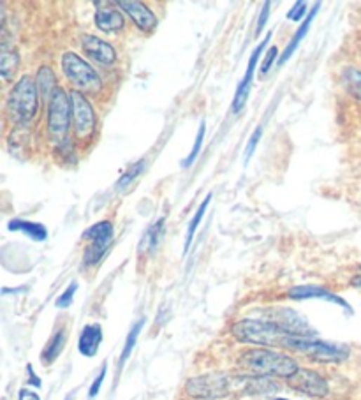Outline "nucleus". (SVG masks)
Returning a JSON list of instances; mask_svg holds the SVG:
<instances>
[{"label": "nucleus", "mask_w": 361, "mask_h": 400, "mask_svg": "<svg viewBox=\"0 0 361 400\" xmlns=\"http://www.w3.org/2000/svg\"><path fill=\"white\" fill-rule=\"evenodd\" d=\"M238 363L245 370L252 372L254 375H263V378L277 375V378L289 379L300 368L294 358L270 349V347H254V349L245 351L239 356Z\"/></svg>", "instance_id": "f257e3e1"}, {"label": "nucleus", "mask_w": 361, "mask_h": 400, "mask_svg": "<svg viewBox=\"0 0 361 400\" xmlns=\"http://www.w3.org/2000/svg\"><path fill=\"white\" fill-rule=\"evenodd\" d=\"M231 332L239 342L263 347H286L287 337H291L289 333L284 332L280 326L268 319H242L232 325Z\"/></svg>", "instance_id": "f03ea898"}, {"label": "nucleus", "mask_w": 361, "mask_h": 400, "mask_svg": "<svg viewBox=\"0 0 361 400\" xmlns=\"http://www.w3.org/2000/svg\"><path fill=\"white\" fill-rule=\"evenodd\" d=\"M37 90L36 82L30 76H23L16 82L6 101V111L13 124L27 125L37 111Z\"/></svg>", "instance_id": "7ed1b4c3"}, {"label": "nucleus", "mask_w": 361, "mask_h": 400, "mask_svg": "<svg viewBox=\"0 0 361 400\" xmlns=\"http://www.w3.org/2000/svg\"><path fill=\"white\" fill-rule=\"evenodd\" d=\"M62 72L65 78L74 85V89L81 93H90L96 96L103 89L100 76L88 62L83 60L74 51H65L60 58Z\"/></svg>", "instance_id": "20e7f679"}, {"label": "nucleus", "mask_w": 361, "mask_h": 400, "mask_svg": "<svg viewBox=\"0 0 361 400\" xmlns=\"http://www.w3.org/2000/svg\"><path fill=\"white\" fill-rule=\"evenodd\" d=\"M286 347L298 351V353L307 354L312 360L319 363H339L349 356V347L340 346V344L324 342L315 337H287Z\"/></svg>", "instance_id": "39448f33"}, {"label": "nucleus", "mask_w": 361, "mask_h": 400, "mask_svg": "<svg viewBox=\"0 0 361 400\" xmlns=\"http://www.w3.org/2000/svg\"><path fill=\"white\" fill-rule=\"evenodd\" d=\"M236 379L222 372H210L190 378L185 385V393L196 400H221L232 392Z\"/></svg>", "instance_id": "423d86ee"}, {"label": "nucleus", "mask_w": 361, "mask_h": 400, "mask_svg": "<svg viewBox=\"0 0 361 400\" xmlns=\"http://www.w3.org/2000/svg\"><path fill=\"white\" fill-rule=\"evenodd\" d=\"M71 96L62 86H57L48 103V132L57 141L64 140L71 124Z\"/></svg>", "instance_id": "0eeeda50"}, {"label": "nucleus", "mask_w": 361, "mask_h": 400, "mask_svg": "<svg viewBox=\"0 0 361 400\" xmlns=\"http://www.w3.org/2000/svg\"><path fill=\"white\" fill-rule=\"evenodd\" d=\"M114 236V228L110 221H100L97 224L90 226L85 233H83V238L88 240V247L85 249L83 254V261L85 264H97L104 257V254L110 249L111 242H113Z\"/></svg>", "instance_id": "6e6552de"}, {"label": "nucleus", "mask_w": 361, "mask_h": 400, "mask_svg": "<svg viewBox=\"0 0 361 400\" xmlns=\"http://www.w3.org/2000/svg\"><path fill=\"white\" fill-rule=\"evenodd\" d=\"M71 106H72V124H74V132L79 140L92 136L96 131V113H93L92 104L85 97V93L72 90L71 93Z\"/></svg>", "instance_id": "1a4fd4ad"}, {"label": "nucleus", "mask_w": 361, "mask_h": 400, "mask_svg": "<svg viewBox=\"0 0 361 400\" xmlns=\"http://www.w3.org/2000/svg\"><path fill=\"white\" fill-rule=\"evenodd\" d=\"M268 321L275 323L277 326L287 332L289 335L294 337H315V332L312 330V326L305 321V318H301L296 311L293 309H272L268 311Z\"/></svg>", "instance_id": "9d476101"}, {"label": "nucleus", "mask_w": 361, "mask_h": 400, "mask_svg": "<svg viewBox=\"0 0 361 400\" xmlns=\"http://www.w3.org/2000/svg\"><path fill=\"white\" fill-rule=\"evenodd\" d=\"M289 385L296 392L317 396V399L328 395V381L315 370H310V368H298L296 374L289 378Z\"/></svg>", "instance_id": "9b49d317"}, {"label": "nucleus", "mask_w": 361, "mask_h": 400, "mask_svg": "<svg viewBox=\"0 0 361 400\" xmlns=\"http://www.w3.org/2000/svg\"><path fill=\"white\" fill-rule=\"evenodd\" d=\"M270 37H272V32H268L266 39L263 41V43L258 44V48H256V50L252 51L251 58H249L247 71H245V76H244V78H242V82H239L238 89H236V93H235V99H232V111H235V113H238V111L242 110V108H244L245 101H247L249 92H251V86H252V79H254L256 67H258L259 57H261L263 51H265L266 44H268V41H270Z\"/></svg>", "instance_id": "f8f14e48"}, {"label": "nucleus", "mask_w": 361, "mask_h": 400, "mask_svg": "<svg viewBox=\"0 0 361 400\" xmlns=\"http://www.w3.org/2000/svg\"><path fill=\"white\" fill-rule=\"evenodd\" d=\"M117 4L131 16V20L136 23L138 29L145 30V32H152V30L157 27V23H159L157 16H155V13L152 11L147 4H143V2H134V0H120V2H117Z\"/></svg>", "instance_id": "ddd939ff"}, {"label": "nucleus", "mask_w": 361, "mask_h": 400, "mask_svg": "<svg viewBox=\"0 0 361 400\" xmlns=\"http://www.w3.org/2000/svg\"><path fill=\"white\" fill-rule=\"evenodd\" d=\"M81 46L93 62L104 65V67H111L117 62V51H114V48L104 39H100V37L85 36L81 41Z\"/></svg>", "instance_id": "4468645a"}, {"label": "nucleus", "mask_w": 361, "mask_h": 400, "mask_svg": "<svg viewBox=\"0 0 361 400\" xmlns=\"http://www.w3.org/2000/svg\"><path fill=\"white\" fill-rule=\"evenodd\" d=\"M287 297H289L291 300H326V302H332V304L340 305V307H343L346 311H350L346 300H342L340 297L333 295L332 291H328L326 288L314 286V284H305V286L291 288Z\"/></svg>", "instance_id": "2eb2a0df"}, {"label": "nucleus", "mask_w": 361, "mask_h": 400, "mask_svg": "<svg viewBox=\"0 0 361 400\" xmlns=\"http://www.w3.org/2000/svg\"><path fill=\"white\" fill-rule=\"evenodd\" d=\"M103 342V326L99 323H90L81 330L78 339V349L83 356L93 358Z\"/></svg>", "instance_id": "dca6fc26"}, {"label": "nucleus", "mask_w": 361, "mask_h": 400, "mask_svg": "<svg viewBox=\"0 0 361 400\" xmlns=\"http://www.w3.org/2000/svg\"><path fill=\"white\" fill-rule=\"evenodd\" d=\"M96 25L103 32H117L122 30L126 25V18L118 9L114 8H100L96 13Z\"/></svg>", "instance_id": "f3484780"}, {"label": "nucleus", "mask_w": 361, "mask_h": 400, "mask_svg": "<svg viewBox=\"0 0 361 400\" xmlns=\"http://www.w3.org/2000/svg\"><path fill=\"white\" fill-rule=\"evenodd\" d=\"M319 8H321V4H314V8L310 9V13H308L307 16H305V20L301 22V25H300V29L296 30V34H294L293 37H291V41L287 43V46H286V50H284V53H282V57L279 58V64L282 65V64H286L287 60H289L291 57H293V53L296 51V48L300 46V43H301V39H303L305 36H307V32H308V29H310V25H312V22H314V18H315V15H317V11H319Z\"/></svg>", "instance_id": "a211bd4d"}, {"label": "nucleus", "mask_w": 361, "mask_h": 400, "mask_svg": "<svg viewBox=\"0 0 361 400\" xmlns=\"http://www.w3.org/2000/svg\"><path fill=\"white\" fill-rule=\"evenodd\" d=\"M9 231H18L23 233L25 236H29L34 242H44L48 238V228L41 222L34 221H25V219H13L8 224Z\"/></svg>", "instance_id": "6ab92c4d"}, {"label": "nucleus", "mask_w": 361, "mask_h": 400, "mask_svg": "<svg viewBox=\"0 0 361 400\" xmlns=\"http://www.w3.org/2000/svg\"><path fill=\"white\" fill-rule=\"evenodd\" d=\"M65 340H67V333H65V328L62 326V328H58L57 332L51 335V339L48 340L46 347H44L43 353H41V361H43L44 365L53 363V361L60 356L62 351H64Z\"/></svg>", "instance_id": "aec40b11"}, {"label": "nucleus", "mask_w": 361, "mask_h": 400, "mask_svg": "<svg viewBox=\"0 0 361 400\" xmlns=\"http://www.w3.org/2000/svg\"><path fill=\"white\" fill-rule=\"evenodd\" d=\"M242 388L251 395H268V393L277 392L279 385L263 375H254V378H242Z\"/></svg>", "instance_id": "412c9836"}, {"label": "nucleus", "mask_w": 361, "mask_h": 400, "mask_svg": "<svg viewBox=\"0 0 361 400\" xmlns=\"http://www.w3.org/2000/svg\"><path fill=\"white\" fill-rule=\"evenodd\" d=\"M36 85H37V90H39V93L44 97V99L51 97V93H53L55 89H57V79H55L53 71H51L50 67H46V65L41 67L39 71H37Z\"/></svg>", "instance_id": "4be33fe9"}, {"label": "nucleus", "mask_w": 361, "mask_h": 400, "mask_svg": "<svg viewBox=\"0 0 361 400\" xmlns=\"http://www.w3.org/2000/svg\"><path fill=\"white\" fill-rule=\"evenodd\" d=\"M162 233H164V219H159L155 224H152L147 229V233L143 235L140 242V252L141 250H154L157 247L159 240H161Z\"/></svg>", "instance_id": "5701e85b"}, {"label": "nucleus", "mask_w": 361, "mask_h": 400, "mask_svg": "<svg viewBox=\"0 0 361 400\" xmlns=\"http://www.w3.org/2000/svg\"><path fill=\"white\" fill-rule=\"evenodd\" d=\"M145 326V318L138 319L136 323L133 325V328H131V332L127 333V339H126V344H124V349H122V354H120V368L126 365V361L129 360L131 353H133L134 346H136L138 342V337H140L141 330H143Z\"/></svg>", "instance_id": "b1692460"}, {"label": "nucleus", "mask_w": 361, "mask_h": 400, "mask_svg": "<svg viewBox=\"0 0 361 400\" xmlns=\"http://www.w3.org/2000/svg\"><path fill=\"white\" fill-rule=\"evenodd\" d=\"M210 201H211V193L208 194V196L203 200V203H201L199 207H197V212H196V214H194L192 221L189 222V228H187V238H185V247H183V252H187V250H189L190 243H192L194 235H196V231H197V226H199L201 221H203V217H204V214H206V208H208V205H210Z\"/></svg>", "instance_id": "393cba45"}, {"label": "nucleus", "mask_w": 361, "mask_h": 400, "mask_svg": "<svg viewBox=\"0 0 361 400\" xmlns=\"http://www.w3.org/2000/svg\"><path fill=\"white\" fill-rule=\"evenodd\" d=\"M18 64L20 58L16 51L2 50V55H0V75L4 76V79H13L16 69H18Z\"/></svg>", "instance_id": "a878e982"}, {"label": "nucleus", "mask_w": 361, "mask_h": 400, "mask_svg": "<svg viewBox=\"0 0 361 400\" xmlns=\"http://www.w3.org/2000/svg\"><path fill=\"white\" fill-rule=\"evenodd\" d=\"M342 79L346 89L349 90L354 97L361 99V71H357V69L354 67L343 69Z\"/></svg>", "instance_id": "bb28decb"}, {"label": "nucleus", "mask_w": 361, "mask_h": 400, "mask_svg": "<svg viewBox=\"0 0 361 400\" xmlns=\"http://www.w3.org/2000/svg\"><path fill=\"white\" fill-rule=\"evenodd\" d=\"M204 132H206V124H204V122H201L199 131H197L196 140H194V147H192V150H190V152H189V155H187V157L183 159V161H182V166H183V168H189V166L192 164L194 161H196L197 155H199L201 147H203V141H204Z\"/></svg>", "instance_id": "cd10ccee"}, {"label": "nucleus", "mask_w": 361, "mask_h": 400, "mask_svg": "<svg viewBox=\"0 0 361 400\" xmlns=\"http://www.w3.org/2000/svg\"><path fill=\"white\" fill-rule=\"evenodd\" d=\"M143 168H145V161H138V162H134L133 166L129 168V172L126 173V175L122 176V179L118 180V183H117V187L120 191L122 189H127V187L131 186V183L134 182V180L138 179V176L141 175V172H143Z\"/></svg>", "instance_id": "c85d7f7f"}, {"label": "nucleus", "mask_w": 361, "mask_h": 400, "mask_svg": "<svg viewBox=\"0 0 361 400\" xmlns=\"http://www.w3.org/2000/svg\"><path fill=\"white\" fill-rule=\"evenodd\" d=\"M76 291H78V283H72L69 284L67 290L64 291V293L60 295V297L57 298V302H55V305H57L58 309H67L69 305L72 304V300H74V295Z\"/></svg>", "instance_id": "c756f323"}, {"label": "nucleus", "mask_w": 361, "mask_h": 400, "mask_svg": "<svg viewBox=\"0 0 361 400\" xmlns=\"http://www.w3.org/2000/svg\"><path fill=\"white\" fill-rule=\"evenodd\" d=\"M261 134H263V127H261V125H259V127H256V131L252 132L251 140H249L247 147H245V162L251 161L252 154H254L256 147H258L259 140H261Z\"/></svg>", "instance_id": "7c9ffc66"}, {"label": "nucleus", "mask_w": 361, "mask_h": 400, "mask_svg": "<svg viewBox=\"0 0 361 400\" xmlns=\"http://www.w3.org/2000/svg\"><path fill=\"white\" fill-rule=\"evenodd\" d=\"M106 372H107V363L104 361L103 363V367H100V372L97 374V378L93 379V382L90 385V389H88V396L90 399H93V396L99 393V389H100V386H103V381H104V378H106Z\"/></svg>", "instance_id": "2f4dec72"}, {"label": "nucleus", "mask_w": 361, "mask_h": 400, "mask_svg": "<svg viewBox=\"0 0 361 400\" xmlns=\"http://www.w3.org/2000/svg\"><path fill=\"white\" fill-rule=\"evenodd\" d=\"M307 4L305 2H296V4L293 6V9H291L289 13H287V20H291V22H300L301 16L307 13Z\"/></svg>", "instance_id": "473e14b6"}, {"label": "nucleus", "mask_w": 361, "mask_h": 400, "mask_svg": "<svg viewBox=\"0 0 361 400\" xmlns=\"http://www.w3.org/2000/svg\"><path fill=\"white\" fill-rule=\"evenodd\" d=\"M277 53H279V50H277L275 46H272L268 50V55L265 57V62H263V65H261V76H265L266 72L270 71V67L273 65V60L277 58Z\"/></svg>", "instance_id": "72a5a7b5"}, {"label": "nucleus", "mask_w": 361, "mask_h": 400, "mask_svg": "<svg viewBox=\"0 0 361 400\" xmlns=\"http://www.w3.org/2000/svg\"><path fill=\"white\" fill-rule=\"evenodd\" d=\"M270 8H272V4H270V2H265V4H263L261 15H259V20H258V34L261 32L263 29H265L266 20H268V16H270Z\"/></svg>", "instance_id": "f704fd0d"}, {"label": "nucleus", "mask_w": 361, "mask_h": 400, "mask_svg": "<svg viewBox=\"0 0 361 400\" xmlns=\"http://www.w3.org/2000/svg\"><path fill=\"white\" fill-rule=\"evenodd\" d=\"M18 400H41V399L36 392H32V389L22 388L18 393Z\"/></svg>", "instance_id": "c9c22d12"}, {"label": "nucleus", "mask_w": 361, "mask_h": 400, "mask_svg": "<svg viewBox=\"0 0 361 400\" xmlns=\"http://www.w3.org/2000/svg\"><path fill=\"white\" fill-rule=\"evenodd\" d=\"M27 372H29V385H32V386H36V388H39L41 379L37 378V374H36V372H34L32 365H27Z\"/></svg>", "instance_id": "e433bc0d"}, {"label": "nucleus", "mask_w": 361, "mask_h": 400, "mask_svg": "<svg viewBox=\"0 0 361 400\" xmlns=\"http://www.w3.org/2000/svg\"><path fill=\"white\" fill-rule=\"evenodd\" d=\"M353 284H354V286H356V288H361V276L354 277V279H353Z\"/></svg>", "instance_id": "4c0bfd02"}, {"label": "nucleus", "mask_w": 361, "mask_h": 400, "mask_svg": "<svg viewBox=\"0 0 361 400\" xmlns=\"http://www.w3.org/2000/svg\"><path fill=\"white\" fill-rule=\"evenodd\" d=\"M273 400H287V399H273Z\"/></svg>", "instance_id": "58836bf2"}, {"label": "nucleus", "mask_w": 361, "mask_h": 400, "mask_svg": "<svg viewBox=\"0 0 361 400\" xmlns=\"http://www.w3.org/2000/svg\"><path fill=\"white\" fill-rule=\"evenodd\" d=\"M65 400H71V399H69V396H67V399H65Z\"/></svg>", "instance_id": "ea45409f"}]
</instances>
